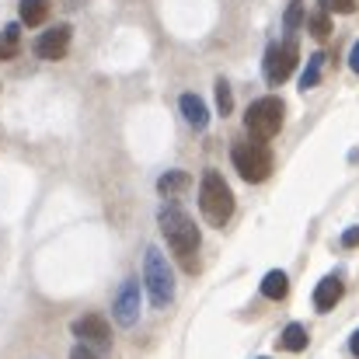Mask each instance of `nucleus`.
<instances>
[{
	"label": "nucleus",
	"mask_w": 359,
	"mask_h": 359,
	"mask_svg": "<svg viewBox=\"0 0 359 359\" xmlns=\"http://www.w3.org/2000/svg\"><path fill=\"white\" fill-rule=\"evenodd\" d=\"M231 157H234L238 175L244 182H251V185H258V182H265L272 175V154L262 143H238L231 150Z\"/></svg>",
	"instance_id": "39448f33"
},
{
	"label": "nucleus",
	"mask_w": 359,
	"mask_h": 359,
	"mask_svg": "<svg viewBox=\"0 0 359 359\" xmlns=\"http://www.w3.org/2000/svg\"><path fill=\"white\" fill-rule=\"evenodd\" d=\"M304 21H307V11H304V4H300V0H293V4L286 7V14H283V28L290 32V39H293V32H297Z\"/></svg>",
	"instance_id": "6ab92c4d"
},
{
	"label": "nucleus",
	"mask_w": 359,
	"mask_h": 359,
	"mask_svg": "<svg viewBox=\"0 0 359 359\" xmlns=\"http://www.w3.org/2000/svg\"><path fill=\"white\" fill-rule=\"evenodd\" d=\"M349 353L359 356V332H353V339H349Z\"/></svg>",
	"instance_id": "393cba45"
},
{
	"label": "nucleus",
	"mask_w": 359,
	"mask_h": 359,
	"mask_svg": "<svg viewBox=\"0 0 359 359\" xmlns=\"http://www.w3.org/2000/svg\"><path fill=\"white\" fill-rule=\"evenodd\" d=\"M342 248H359V227H349L342 234Z\"/></svg>",
	"instance_id": "4be33fe9"
},
{
	"label": "nucleus",
	"mask_w": 359,
	"mask_h": 359,
	"mask_svg": "<svg viewBox=\"0 0 359 359\" xmlns=\"http://www.w3.org/2000/svg\"><path fill=\"white\" fill-rule=\"evenodd\" d=\"M297 60H300V49H297L293 39L269 46V53H265V81H269L272 88H279V84L297 70Z\"/></svg>",
	"instance_id": "423d86ee"
},
{
	"label": "nucleus",
	"mask_w": 359,
	"mask_h": 359,
	"mask_svg": "<svg viewBox=\"0 0 359 359\" xmlns=\"http://www.w3.org/2000/svg\"><path fill=\"white\" fill-rule=\"evenodd\" d=\"M279 346H283L286 353H300V349H307V328H304V325H286L283 335H279Z\"/></svg>",
	"instance_id": "ddd939ff"
},
{
	"label": "nucleus",
	"mask_w": 359,
	"mask_h": 359,
	"mask_svg": "<svg viewBox=\"0 0 359 359\" xmlns=\"http://www.w3.org/2000/svg\"><path fill=\"white\" fill-rule=\"evenodd\" d=\"M349 67H353V74H359V42H353V53H349Z\"/></svg>",
	"instance_id": "b1692460"
},
{
	"label": "nucleus",
	"mask_w": 359,
	"mask_h": 359,
	"mask_svg": "<svg viewBox=\"0 0 359 359\" xmlns=\"http://www.w3.org/2000/svg\"><path fill=\"white\" fill-rule=\"evenodd\" d=\"M286 293H290V279H286V272H279V269L265 272V279H262V297H269V300H283Z\"/></svg>",
	"instance_id": "f8f14e48"
},
{
	"label": "nucleus",
	"mask_w": 359,
	"mask_h": 359,
	"mask_svg": "<svg viewBox=\"0 0 359 359\" xmlns=\"http://www.w3.org/2000/svg\"><path fill=\"white\" fill-rule=\"evenodd\" d=\"M143 283H147L150 304L157 311H164L175 300V272H171L168 258L161 255V248H154V244L143 251Z\"/></svg>",
	"instance_id": "7ed1b4c3"
},
{
	"label": "nucleus",
	"mask_w": 359,
	"mask_h": 359,
	"mask_svg": "<svg viewBox=\"0 0 359 359\" xmlns=\"http://www.w3.org/2000/svg\"><path fill=\"white\" fill-rule=\"evenodd\" d=\"M182 116H185L189 126H196V129H206V126H210L206 102H203L199 95H182Z\"/></svg>",
	"instance_id": "9b49d317"
},
{
	"label": "nucleus",
	"mask_w": 359,
	"mask_h": 359,
	"mask_svg": "<svg viewBox=\"0 0 359 359\" xmlns=\"http://www.w3.org/2000/svg\"><path fill=\"white\" fill-rule=\"evenodd\" d=\"M199 210H203V217L213 224V227H224L231 217H234V192H231V185L224 182V175L220 171H206L203 175V182H199Z\"/></svg>",
	"instance_id": "f03ea898"
},
{
	"label": "nucleus",
	"mask_w": 359,
	"mask_h": 359,
	"mask_svg": "<svg viewBox=\"0 0 359 359\" xmlns=\"http://www.w3.org/2000/svg\"><path fill=\"white\" fill-rule=\"evenodd\" d=\"M70 332H74L84 346H91V349H109V346H112V328H109V321H105L102 314H84V318H77V321L70 325Z\"/></svg>",
	"instance_id": "0eeeda50"
},
{
	"label": "nucleus",
	"mask_w": 359,
	"mask_h": 359,
	"mask_svg": "<svg viewBox=\"0 0 359 359\" xmlns=\"http://www.w3.org/2000/svg\"><path fill=\"white\" fill-rule=\"evenodd\" d=\"M189 185H192V178H189L185 171H168V175H161V178H157V192H164V196L185 192Z\"/></svg>",
	"instance_id": "dca6fc26"
},
{
	"label": "nucleus",
	"mask_w": 359,
	"mask_h": 359,
	"mask_svg": "<svg viewBox=\"0 0 359 359\" xmlns=\"http://www.w3.org/2000/svg\"><path fill=\"white\" fill-rule=\"evenodd\" d=\"M325 11H335V14H353L356 11V0H321Z\"/></svg>",
	"instance_id": "412c9836"
},
{
	"label": "nucleus",
	"mask_w": 359,
	"mask_h": 359,
	"mask_svg": "<svg viewBox=\"0 0 359 359\" xmlns=\"http://www.w3.org/2000/svg\"><path fill=\"white\" fill-rule=\"evenodd\" d=\"M70 359H98V356H95V349H91V346H84V342H81V346L70 353Z\"/></svg>",
	"instance_id": "5701e85b"
},
{
	"label": "nucleus",
	"mask_w": 359,
	"mask_h": 359,
	"mask_svg": "<svg viewBox=\"0 0 359 359\" xmlns=\"http://www.w3.org/2000/svg\"><path fill=\"white\" fill-rule=\"evenodd\" d=\"M342 293H346L342 279H339V276H325V279L318 283V290H314V307H318V314L335 311V304L342 300Z\"/></svg>",
	"instance_id": "9d476101"
},
{
	"label": "nucleus",
	"mask_w": 359,
	"mask_h": 359,
	"mask_svg": "<svg viewBox=\"0 0 359 359\" xmlns=\"http://www.w3.org/2000/svg\"><path fill=\"white\" fill-rule=\"evenodd\" d=\"M18 42H21V28H18V25H7V28L0 32V63L18 56Z\"/></svg>",
	"instance_id": "f3484780"
},
{
	"label": "nucleus",
	"mask_w": 359,
	"mask_h": 359,
	"mask_svg": "<svg viewBox=\"0 0 359 359\" xmlns=\"http://www.w3.org/2000/svg\"><path fill=\"white\" fill-rule=\"evenodd\" d=\"M49 18V4L46 0H21V25L35 28Z\"/></svg>",
	"instance_id": "4468645a"
},
{
	"label": "nucleus",
	"mask_w": 359,
	"mask_h": 359,
	"mask_svg": "<svg viewBox=\"0 0 359 359\" xmlns=\"http://www.w3.org/2000/svg\"><path fill=\"white\" fill-rule=\"evenodd\" d=\"M217 112H220L224 119L234 112V95H231V84H227L224 77L217 81Z\"/></svg>",
	"instance_id": "aec40b11"
},
{
	"label": "nucleus",
	"mask_w": 359,
	"mask_h": 359,
	"mask_svg": "<svg viewBox=\"0 0 359 359\" xmlns=\"http://www.w3.org/2000/svg\"><path fill=\"white\" fill-rule=\"evenodd\" d=\"M283 102L279 98H258V102H251V109H248V116H244V129L251 133V140L255 143H265V140H272L279 129H283Z\"/></svg>",
	"instance_id": "20e7f679"
},
{
	"label": "nucleus",
	"mask_w": 359,
	"mask_h": 359,
	"mask_svg": "<svg viewBox=\"0 0 359 359\" xmlns=\"http://www.w3.org/2000/svg\"><path fill=\"white\" fill-rule=\"evenodd\" d=\"M116 321L122 328H133L140 321V279H126L116 293V307H112Z\"/></svg>",
	"instance_id": "6e6552de"
},
{
	"label": "nucleus",
	"mask_w": 359,
	"mask_h": 359,
	"mask_svg": "<svg viewBox=\"0 0 359 359\" xmlns=\"http://www.w3.org/2000/svg\"><path fill=\"white\" fill-rule=\"evenodd\" d=\"M70 25H56V28H49V32H42L39 35V42H35V56L39 60H49V63H56V60H63L67 56V49H70Z\"/></svg>",
	"instance_id": "1a4fd4ad"
},
{
	"label": "nucleus",
	"mask_w": 359,
	"mask_h": 359,
	"mask_svg": "<svg viewBox=\"0 0 359 359\" xmlns=\"http://www.w3.org/2000/svg\"><path fill=\"white\" fill-rule=\"evenodd\" d=\"M157 224H161V234L168 241V248L178 255V262L189 272H196V251H199V227H196V220L182 206L168 203V206H161Z\"/></svg>",
	"instance_id": "f257e3e1"
},
{
	"label": "nucleus",
	"mask_w": 359,
	"mask_h": 359,
	"mask_svg": "<svg viewBox=\"0 0 359 359\" xmlns=\"http://www.w3.org/2000/svg\"><path fill=\"white\" fill-rule=\"evenodd\" d=\"M325 53H314L311 60H307V70H304V77H300V91L307 95L311 88H318V81H321V70H325Z\"/></svg>",
	"instance_id": "2eb2a0df"
},
{
	"label": "nucleus",
	"mask_w": 359,
	"mask_h": 359,
	"mask_svg": "<svg viewBox=\"0 0 359 359\" xmlns=\"http://www.w3.org/2000/svg\"><path fill=\"white\" fill-rule=\"evenodd\" d=\"M307 28H311L314 39H328V35H332V18H328V11H325V7L311 11V14H307Z\"/></svg>",
	"instance_id": "a211bd4d"
}]
</instances>
